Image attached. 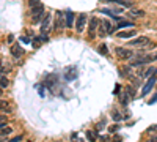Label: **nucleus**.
I'll list each match as a JSON object with an SVG mask.
<instances>
[{
  "label": "nucleus",
  "instance_id": "obj_1",
  "mask_svg": "<svg viewBox=\"0 0 157 142\" xmlns=\"http://www.w3.org/2000/svg\"><path fill=\"white\" fill-rule=\"evenodd\" d=\"M44 14H46V13H44V6L41 3H39L38 6H35V8H32V19H33V22H41Z\"/></svg>",
  "mask_w": 157,
  "mask_h": 142
},
{
  "label": "nucleus",
  "instance_id": "obj_2",
  "mask_svg": "<svg viewBox=\"0 0 157 142\" xmlns=\"http://www.w3.org/2000/svg\"><path fill=\"white\" fill-rule=\"evenodd\" d=\"M86 14H78V18H77V22H75V30L80 33V32H83V29H85V24H86Z\"/></svg>",
  "mask_w": 157,
  "mask_h": 142
},
{
  "label": "nucleus",
  "instance_id": "obj_3",
  "mask_svg": "<svg viewBox=\"0 0 157 142\" xmlns=\"http://www.w3.org/2000/svg\"><path fill=\"white\" fill-rule=\"evenodd\" d=\"M155 81H157V77L152 74L151 76V79H148V82H146V85L143 87V92H141V96H146L151 90H152V87H154V84H155Z\"/></svg>",
  "mask_w": 157,
  "mask_h": 142
},
{
  "label": "nucleus",
  "instance_id": "obj_4",
  "mask_svg": "<svg viewBox=\"0 0 157 142\" xmlns=\"http://www.w3.org/2000/svg\"><path fill=\"white\" fill-rule=\"evenodd\" d=\"M116 54H118V57H121V59L134 57V52H130L129 49H124V47H116Z\"/></svg>",
  "mask_w": 157,
  "mask_h": 142
},
{
  "label": "nucleus",
  "instance_id": "obj_5",
  "mask_svg": "<svg viewBox=\"0 0 157 142\" xmlns=\"http://www.w3.org/2000/svg\"><path fill=\"white\" fill-rule=\"evenodd\" d=\"M10 54L14 57V59H19V57H22V54H24V51H22V47L19 46V44H13L11 46V49H10Z\"/></svg>",
  "mask_w": 157,
  "mask_h": 142
},
{
  "label": "nucleus",
  "instance_id": "obj_6",
  "mask_svg": "<svg viewBox=\"0 0 157 142\" xmlns=\"http://www.w3.org/2000/svg\"><path fill=\"white\" fill-rule=\"evenodd\" d=\"M105 3H118L121 6H126V8H132L134 6V2H129V0H102Z\"/></svg>",
  "mask_w": 157,
  "mask_h": 142
},
{
  "label": "nucleus",
  "instance_id": "obj_7",
  "mask_svg": "<svg viewBox=\"0 0 157 142\" xmlns=\"http://www.w3.org/2000/svg\"><path fill=\"white\" fill-rule=\"evenodd\" d=\"M49 25H50V14H44L41 19V32L43 33L49 32Z\"/></svg>",
  "mask_w": 157,
  "mask_h": 142
},
{
  "label": "nucleus",
  "instance_id": "obj_8",
  "mask_svg": "<svg viewBox=\"0 0 157 142\" xmlns=\"http://www.w3.org/2000/svg\"><path fill=\"white\" fill-rule=\"evenodd\" d=\"M98 25H99V19L98 18H91L90 19V25H88V32L91 36H94V32L98 29Z\"/></svg>",
  "mask_w": 157,
  "mask_h": 142
},
{
  "label": "nucleus",
  "instance_id": "obj_9",
  "mask_svg": "<svg viewBox=\"0 0 157 142\" xmlns=\"http://www.w3.org/2000/svg\"><path fill=\"white\" fill-rule=\"evenodd\" d=\"M129 44L130 46H146L148 44V38L146 36H138L137 40H130Z\"/></svg>",
  "mask_w": 157,
  "mask_h": 142
},
{
  "label": "nucleus",
  "instance_id": "obj_10",
  "mask_svg": "<svg viewBox=\"0 0 157 142\" xmlns=\"http://www.w3.org/2000/svg\"><path fill=\"white\" fill-rule=\"evenodd\" d=\"M137 35V32L135 30H124V32H118V38H132V36H135Z\"/></svg>",
  "mask_w": 157,
  "mask_h": 142
},
{
  "label": "nucleus",
  "instance_id": "obj_11",
  "mask_svg": "<svg viewBox=\"0 0 157 142\" xmlns=\"http://www.w3.org/2000/svg\"><path fill=\"white\" fill-rule=\"evenodd\" d=\"M126 27H134V22H130V21H120L118 27H113V32L120 30V29H126Z\"/></svg>",
  "mask_w": 157,
  "mask_h": 142
},
{
  "label": "nucleus",
  "instance_id": "obj_12",
  "mask_svg": "<svg viewBox=\"0 0 157 142\" xmlns=\"http://www.w3.org/2000/svg\"><path fill=\"white\" fill-rule=\"evenodd\" d=\"M74 16H75V14H74V13H71V11H69V13H66V22H64V25H66L68 29H71V27H72Z\"/></svg>",
  "mask_w": 157,
  "mask_h": 142
},
{
  "label": "nucleus",
  "instance_id": "obj_13",
  "mask_svg": "<svg viewBox=\"0 0 157 142\" xmlns=\"http://www.w3.org/2000/svg\"><path fill=\"white\" fill-rule=\"evenodd\" d=\"M99 24L102 25L104 29H105V32H107V33H113V27H112V25H110V22H109V21H105V19H102V21H101Z\"/></svg>",
  "mask_w": 157,
  "mask_h": 142
},
{
  "label": "nucleus",
  "instance_id": "obj_14",
  "mask_svg": "<svg viewBox=\"0 0 157 142\" xmlns=\"http://www.w3.org/2000/svg\"><path fill=\"white\" fill-rule=\"evenodd\" d=\"M64 25V22H63V13H57V22H55V29H61Z\"/></svg>",
  "mask_w": 157,
  "mask_h": 142
},
{
  "label": "nucleus",
  "instance_id": "obj_15",
  "mask_svg": "<svg viewBox=\"0 0 157 142\" xmlns=\"http://www.w3.org/2000/svg\"><path fill=\"white\" fill-rule=\"evenodd\" d=\"M0 111L11 112V108H10V104H8V101H5V99H0Z\"/></svg>",
  "mask_w": 157,
  "mask_h": 142
},
{
  "label": "nucleus",
  "instance_id": "obj_16",
  "mask_svg": "<svg viewBox=\"0 0 157 142\" xmlns=\"http://www.w3.org/2000/svg\"><path fill=\"white\" fill-rule=\"evenodd\" d=\"M11 131H13V128L3 126V128H0V136H8V134H11Z\"/></svg>",
  "mask_w": 157,
  "mask_h": 142
},
{
  "label": "nucleus",
  "instance_id": "obj_17",
  "mask_svg": "<svg viewBox=\"0 0 157 142\" xmlns=\"http://www.w3.org/2000/svg\"><path fill=\"white\" fill-rule=\"evenodd\" d=\"M8 79H6V77L3 76V74H0V87H2V88H6L8 87Z\"/></svg>",
  "mask_w": 157,
  "mask_h": 142
},
{
  "label": "nucleus",
  "instance_id": "obj_18",
  "mask_svg": "<svg viewBox=\"0 0 157 142\" xmlns=\"http://www.w3.org/2000/svg\"><path fill=\"white\" fill-rule=\"evenodd\" d=\"M99 52H101L102 55H109V51H107V46H105V44H101V46H99Z\"/></svg>",
  "mask_w": 157,
  "mask_h": 142
},
{
  "label": "nucleus",
  "instance_id": "obj_19",
  "mask_svg": "<svg viewBox=\"0 0 157 142\" xmlns=\"http://www.w3.org/2000/svg\"><path fill=\"white\" fill-rule=\"evenodd\" d=\"M132 16H135V18H141V16H145V11H143V10H137V11L132 13Z\"/></svg>",
  "mask_w": 157,
  "mask_h": 142
},
{
  "label": "nucleus",
  "instance_id": "obj_20",
  "mask_svg": "<svg viewBox=\"0 0 157 142\" xmlns=\"http://www.w3.org/2000/svg\"><path fill=\"white\" fill-rule=\"evenodd\" d=\"M39 3H41L39 0H29V6H30V8H35V6H38Z\"/></svg>",
  "mask_w": 157,
  "mask_h": 142
},
{
  "label": "nucleus",
  "instance_id": "obj_21",
  "mask_svg": "<svg viewBox=\"0 0 157 142\" xmlns=\"http://www.w3.org/2000/svg\"><path fill=\"white\" fill-rule=\"evenodd\" d=\"M86 137H88V140H94V139H96V134H93L91 131H88V133H86Z\"/></svg>",
  "mask_w": 157,
  "mask_h": 142
},
{
  "label": "nucleus",
  "instance_id": "obj_22",
  "mask_svg": "<svg viewBox=\"0 0 157 142\" xmlns=\"http://www.w3.org/2000/svg\"><path fill=\"white\" fill-rule=\"evenodd\" d=\"M118 128H120L118 125H112V126L109 128V131H110V133H116V131H118Z\"/></svg>",
  "mask_w": 157,
  "mask_h": 142
},
{
  "label": "nucleus",
  "instance_id": "obj_23",
  "mask_svg": "<svg viewBox=\"0 0 157 142\" xmlns=\"http://www.w3.org/2000/svg\"><path fill=\"white\" fill-rule=\"evenodd\" d=\"M112 117H113V120H116V122H118V120H121V115L118 114V112H113V114H112Z\"/></svg>",
  "mask_w": 157,
  "mask_h": 142
},
{
  "label": "nucleus",
  "instance_id": "obj_24",
  "mask_svg": "<svg viewBox=\"0 0 157 142\" xmlns=\"http://www.w3.org/2000/svg\"><path fill=\"white\" fill-rule=\"evenodd\" d=\"M21 41L25 43V44H29V43H30V38H29V36H21Z\"/></svg>",
  "mask_w": 157,
  "mask_h": 142
},
{
  "label": "nucleus",
  "instance_id": "obj_25",
  "mask_svg": "<svg viewBox=\"0 0 157 142\" xmlns=\"http://www.w3.org/2000/svg\"><path fill=\"white\" fill-rule=\"evenodd\" d=\"M127 101H129V98L123 95V96H121V104H123V106H126V104H127Z\"/></svg>",
  "mask_w": 157,
  "mask_h": 142
},
{
  "label": "nucleus",
  "instance_id": "obj_26",
  "mask_svg": "<svg viewBox=\"0 0 157 142\" xmlns=\"http://www.w3.org/2000/svg\"><path fill=\"white\" fill-rule=\"evenodd\" d=\"M154 71H155V70H154V68H151V70H148V71L145 73V76H149V74H154Z\"/></svg>",
  "mask_w": 157,
  "mask_h": 142
},
{
  "label": "nucleus",
  "instance_id": "obj_27",
  "mask_svg": "<svg viewBox=\"0 0 157 142\" xmlns=\"http://www.w3.org/2000/svg\"><path fill=\"white\" fill-rule=\"evenodd\" d=\"M41 40H43V41H47V40H49V36H47V33H43V36H41Z\"/></svg>",
  "mask_w": 157,
  "mask_h": 142
},
{
  "label": "nucleus",
  "instance_id": "obj_28",
  "mask_svg": "<svg viewBox=\"0 0 157 142\" xmlns=\"http://www.w3.org/2000/svg\"><path fill=\"white\" fill-rule=\"evenodd\" d=\"M149 131H157V125H154V126H149Z\"/></svg>",
  "mask_w": 157,
  "mask_h": 142
},
{
  "label": "nucleus",
  "instance_id": "obj_29",
  "mask_svg": "<svg viewBox=\"0 0 157 142\" xmlns=\"http://www.w3.org/2000/svg\"><path fill=\"white\" fill-rule=\"evenodd\" d=\"M13 140H16V142H17V140H22V136H16V137H13Z\"/></svg>",
  "mask_w": 157,
  "mask_h": 142
},
{
  "label": "nucleus",
  "instance_id": "obj_30",
  "mask_svg": "<svg viewBox=\"0 0 157 142\" xmlns=\"http://www.w3.org/2000/svg\"><path fill=\"white\" fill-rule=\"evenodd\" d=\"M8 41L13 43V41H14V36H11V35H10V36H8Z\"/></svg>",
  "mask_w": 157,
  "mask_h": 142
},
{
  "label": "nucleus",
  "instance_id": "obj_31",
  "mask_svg": "<svg viewBox=\"0 0 157 142\" xmlns=\"http://www.w3.org/2000/svg\"><path fill=\"white\" fill-rule=\"evenodd\" d=\"M2 92H3V90H2V87H0V95H2Z\"/></svg>",
  "mask_w": 157,
  "mask_h": 142
},
{
  "label": "nucleus",
  "instance_id": "obj_32",
  "mask_svg": "<svg viewBox=\"0 0 157 142\" xmlns=\"http://www.w3.org/2000/svg\"><path fill=\"white\" fill-rule=\"evenodd\" d=\"M0 67H2V60H0Z\"/></svg>",
  "mask_w": 157,
  "mask_h": 142
}]
</instances>
